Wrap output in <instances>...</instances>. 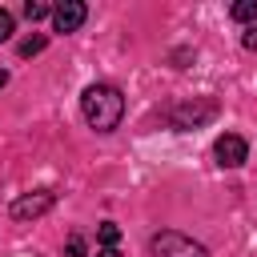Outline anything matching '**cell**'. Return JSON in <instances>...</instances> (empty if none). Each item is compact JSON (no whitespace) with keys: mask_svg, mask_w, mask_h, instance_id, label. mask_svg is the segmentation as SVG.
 Instances as JSON below:
<instances>
[{"mask_svg":"<svg viewBox=\"0 0 257 257\" xmlns=\"http://www.w3.org/2000/svg\"><path fill=\"white\" fill-rule=\"evenodd\" d=\"M84 20H88V8H84L80 0H64V4H56V12H52V28L64 32V36L76 32Z\"/></svg>","mask_w":257,"mask_h":257,"instance_id":"6","label":"cell"},{"mask_svg":"<svg viewBox=\"0 0 257 257\" xmlns=\"http://www.w3.org/2000/svg\"><path fill=\"white\" fill-rule=\"evenodd\" d=\"M96 257H120L116 249H96Z\"/></svg>","mask_w":257,"mask_h":257,"instance_id":"14","label":"cell"},{"mask_svg":"<svg viewBox=\"0 0 257 257\" xmlns=\"http://www.w3.org/2000/svg\"><path fill=\"white\" fill-rule=\"evenodd\" d=\"M52 205H56V193H52V189H32V193H20L8 213H12V221H36V217H44Z\"/></svg>","mask_w":257,"mask_h":257,"instance_id":"4","label":"cell"},{"mask_svg":"<svg viewBox=\"0 0 257 257\" xmlns=\"http://www.w3.org/2000/svg\"><path fill=\"white\" fill-rule=\"evenodd\" d=\"M149 249H153V257H209V249L201 241H193V237H185L177 229H161L149 241Z\"/></svg>","mask_w":257,"mask_h":257,"instance_id":"3","label":"cell"},{"mask_svg":"<svg viewBox=\"0 0 257 257\" xmlns=\"http://www.w3.org/2000/svg\"><path fill=\"white\" fill-rule=\"evenodd\" d=\"M213 157H217L221 169H241V165L249 161V145H245V137H237V133H221L217 145H213Z\"/></svg>","mask_w":257,"mask_h":257,"instance_id":"5","label":"cell"},{"mask_svg":"<svg viewBox=\"0 0 257 257\" xmlns=\"http://www.w3.org/2000/svg\"><path fill=\"white\" fill-rule=\"evenodd\" d=\"M64 257H88V241H84L80 233H72V237L64 241Z\"/></svg>","mask_w":257,"mask_h":257,"instance_id":"10","label":"cell"},{"mask_svg":"<svg viewBox=\"0 0 257 257\" xmlns=\"http://www.w3.org/2000/svg\"><path fill=\"white\" fill-rule=\"evenodd\" d=\"M96 241H100V249H116V241H120V225L104 221V225L96 229Z\"/></svg>","mask_w":257,"mask_h":257,"instance_id":"8","label":"cell"},{"mask_svg":"<svg viewBox=\"0 0 257 257\" xmlns=\"http://www.w3.org/2000/svg\"><path fill=\"white\" fill-rule=\"evenodd\" d=\"M44 44H48V36H28V40H20V56H36V52H44Z\"/></svg>","mask_w":257,"mask_h":257,"instance_id":"11","label":"cell"},{"mask_svg":"<svg viewBox=\"0 0 257 257\" xmlns=\"http://www.w3.org/2000/svg\"><path fill=\"white\" fill-rule=\"evenodd\" d=\"M4 84H8V72H4V68H0V88H4Z\"/></svg>","mask_w":257,"mask_h":257,"instance_id":"15","label":"cell"},{"mask_svg":"<svg viewBox=\"0 0 257 257\" xmlns=\"http://www.w3.org/2000/svg\"><path fill=\"white\" fill-rule=\"evenodd\" d=\"M229 16H233L237 24H257V0H237V4L229 8Z\"/></svg>","mask_w":257,"mask_h":257,"instance_id":"7","label":"cell"},{"mask_svg":"<svg viewBox=\"0 0 257 257\" xmlns=\"http://www.w3.org/2000/svg\"><path fill=\"white\" fill-rule=\"evenodd\" d=\"M12 32H16V20H12V12H8V8H0V44H4V40H12Z\"/></svg>","mask_w":257,"mask_h":257,"instance_id":"12","label":"cell"},{"mask_svg":"<svg viewBox=\"0 0 257 257\" xmlns=\"http://www.w3.org/2000/svg\"><path fill=\"white\" fill-rule=\"evenodd\" d=\"M80 116L88 120V128L112 133V128L120 124V116H124V96H120V88L108 84V80L88 84V88L80 92Z\"/></svg>","mask_w":257,"mask_h":257,"instance_id":"1","label":"cell"},{"mask_svg":"<svg viewBox=\"0 0 257 257\" xmlns=\"http://www.w3.org/2000/svg\"><path fill=\"white\" fill-rule=\"evenodd\" d=\"M52 12H56V8L44 4V0H28V4H24V16H28V20H44V16H52Z\"/></svg>","mask_w":257,"mask_h":257,"instance_id":"9","label":"cell"},{"mask_svg":"<svg viewBox=\"0 0 257 257\" xmlns=\"http://www.w3.org/2000/svg\"><path fill=\"white\" fill-rule=\"evenodd\" d=\"M241 44H245V48H249V52H257V28H249V32H245V36H241Z\"/></svg>","mask_w":257,"mask_h":257,"instance_id":"13","label":"cell"},{"mask_svg":"<svg viewBox=\"0 0 257 257\" xmlns=\"http://www.w3.org/2000/svg\"><path fill=\"white\" fill-rule=\"evenodd\" d=\"M217 112H221L217 96H193V100H185V104H177V108L169 112V124L185 133V128H201V124H209Z\"/></svg>","mask_w":257,"mask_h":257,"instance_id":"2","label":"cell"}]
</instances>
